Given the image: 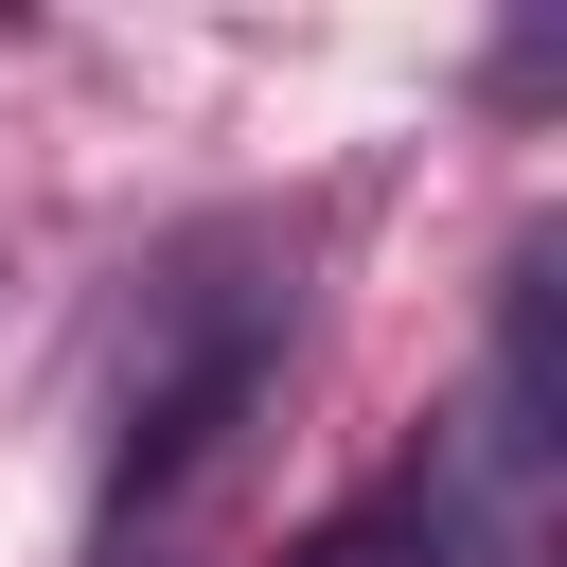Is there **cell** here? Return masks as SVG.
<instances>
[{
    "label": "cell",
    "mask_w": 567,
    "mask_h": 567,
    "mask_svg": "<svg viewBox=\"0 0 567 567\" xmlns=\"http://www.w3.org/2000/svg\"><path fill=\"white\" fill-rule=\"evenodd\" d=\"M248 408H266V319H213V337L124 408L89 567H195V532H213V496H230V461H248Z\"/></svg>",
    "instance_id": "obj_1"
},
{
    "label": "cell",
    "mask_w": 567,
    "mask_h": 567,
    "mask_svg": "<svg viewBox=\"0 0 567 567\" xmlns=\"http://www.w3.org/2000/svg\"><path fill=\"white\" fill-rule=\"evenodd\" d=\"M443 549H461V496H443V478H390V496H354L337 532H301L284 567H443Z\"/></svg>",
    "instance_id": "obj_2"
}]
</instances>
